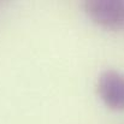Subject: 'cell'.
<instances>
[{"label": "cell", "instance_id": "cell-1", "mask_svg": "<svg viewBox=\"0 0 124 124\" xmlns=\"http://www.w3.org/2000/svg\"><path fill=\"white\" fill-rule=\"evenodd\" d=\"M83 7L96 25L112 31L124 29L123 0H87Z\"/></svg>", "mask_w": 124, "mask_h": 124}, {"label": "cell", "instance_id": "cell-2", "mask_svg": "<svg viewBox=\"0 0 124 124\" xmlns=\"http://www.w3.org/2000/svg\"><path fill=\"white\" fill-rule=\"evenodd\" d=\"M96 92L107 108L124 111V74L117 70L102 71L96 81Z\"/></svg>", "mask_w": 124, "mask_h": 124}]
</instances>
